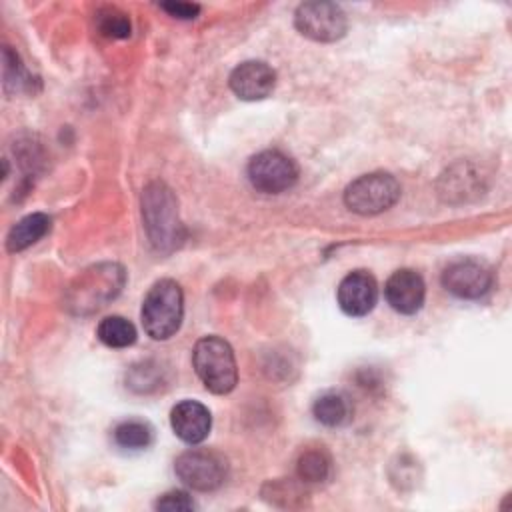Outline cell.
I'll list each match as a JSON object with an SVG mask.
<instances>
[{
    "label": "cell",
    "mask_w": 512,
    "mask_h": 512,
    "mask_svg": "<svg viewBox=\"0 0 512 512\" xmlns=\"http://www.w3.org/2000/svg\"><path fill=\"white\" fill-rule=\"evenodd\" d=\"M442 286L466 300H476L484 296L492 286V272L490 268L474 258H462L452 262L442 274Z\"/></svg>",
    "instance_id": "9c48e42d"
},
{
    "label": "cell",
    "mask_w": 512,
    "mask_h": 512,
    "mask_svg": "<svg viewBox=\"0 0 512 512\" xmlns=\"http://www.w3.org/2000/svg\"><path fill=\"white\" fill-rule=\"evenodd\" d=\"M176 476L192 490L208 492L222 486L228 464L224 456L210 450H186L176 458Z\"/></svg>",
    "instance_id": "8992f818"
},
{
    "label": "cell",
    "mask_w": 512,
    "mask_h": 512,
    "mask_svg": "<svg viewBox=\"0 0 512 512\" xmlns=\"http://www.w3.org/2000/svg\"><path fill=\"white\" fill-rule=\"evenodd\" d=\"M332 468V460L326 450L310 448L300 454L296 462V474L302 484H320L328 480Z\"/></svg>",
    "instance_id": "2e32d148"
},
{
    "label": "cell",
    "mask_w": 512,
    "mask_h": 512,
    "mask_svg": "<svg viewBox=\"0 0 512 512\" xmlns=\"http://www.w3.org/2000/svg\"><path fill=\"white\" fill-rule=\"evenodd\" d=\"M114 442L126 450H142L152 442V428L140 420H128L116 426Z\"/></svg>",
    "instance_id": "ac0fdd59"
},
{
    "label": "cell",
    "mask_w": 512,
    "mask_h": 512,
    "mask_svg": "<svg viewBox=\"0 0 512 512\" xmlns=\"http://www.w3.org/2000/svg\"><path fill=\"white\" fill-rule=\"evenodd\" d=\"M384 296L396 312L414 314L424 304L426 286H424V280L420 274H416L414 270L402 268V270H396L388 278V282L384 286Z\"/></svg>",
    "instance_id": "7c38bea8"
},
{
    "label": "cell",
    "mask_w": 512,
    "mask_h": 512,
    "mask_svg": "<svg viewBox=\"0 0 512 512\" xmlns=\"http://www.w3.org/2000/svg\"><path fill=\"white\" fill-rule=\"evenodd\" d=\"M312 414L320 424L328 428H336L350 420V402L346 396L338 392H326L320 398H316L312 406Z\"/></svg>",
    "instance_id": "9a60e30c"
},
{
    "label": "cell",
    "mask_w": 512,
    "mask_h": 512,
    "mask_svg": "<svg viewBox=\"0 0 512 512\" xmlns=\"http://www.w3.org/2000/svg\"><path fill=\"white\" fill-rule=\"evenodd\" d=\"M248 178L256 190L264 194H280L296 184L298 168L286 154L264 150L250 160Z\"/></svg>",
    "instance_id": "52a82bcc"
},
{
    "label": "cell",
    "mask_w": 512,
    "mask_h": 512,
    "mask_svg": "<svg viewBox=\"0 0 512 512\" xmlns=\"http://www.w3.org/2000/svg\"><path fill=\"white\" fill-rule=\"evenodd\" d=\"M192 364L202 384L214 394H228L238 380L236 360L230 344L218 336H204L196 342Z\"/></svg>",
    "instance_id": "277c9868"
},
{
    "label": "cell",
    "mask_w": 512,
    "mask_h": 512,
    "mask_svg": "<svg viewBox=\"0 0 512 512\" xmlns=\"http://www.w3.org/2000/svg\"><path fill=\"white\" fill-rule=\"evenodd\" d=\"M142 220L150 244L158 252H172L184 240L178 202L164 182H150L142 192Z\"/></svg>",
    "instance_id": "6da1fadb"
},
{
    "label": "cell",
    "mask_w": 512,
    "mask_h": 512,
    "mask_svg": "<svg viewBox=\"0 0 512 512\" xmlns=\"http://www.w3.org/2000/svg\"><path fill=\"white\" fill-rule=\"evenodd\" d=\"M22 64L18 60V54H14L8 46L4 48V84L6 88L14 86V90L20 84H26V80H22Z\"/></svg>",
    "instance_id": "44dd1931"
},
{
    "label": "cell",
    "mask_w": 512,
    "mask_h": 512,
    "mask_svg": "<svg viewBox=\"0 0 512 512\" xmlns=\"http://www.w3.org/2000/svg\"><path fill=\"white\" fill-rule=\"evenodd\" d=\"M102 344L110 348H126L136 342V328L122 316H108L98 324L96 330Z\"/></svg>",
    "instance_id": "e0dca14e"
},
{
    "label": "cell",
    "mask_w": 512,
    "mask_h": 512,
    "mask_svg": "<svg viewBox=\"0 0 512 512\" xmlns=\"http://www.w3.org/2000/svg\"><path fill=\"white\" fill-rule=\"evenodd\" d=\"M96 26L106 38H128L132 30L128 16L112 6L100 8L96 12Z\"/></svg>",
    "instance_id": "d6986e66"
},
{
    "label": "cell",
    "mask_w": 512,
    "mask_h": 512,
    "mask_svg": "<svg viewBox=\"0 0 512 512\" xmlns=\"http://www.w3.org/2000/svg\"><path fill=\"white\" fill-rule=\"evenodd\" d=\"M228 82L238 98L254 102L270 96L276 84V72L266 62L248 60L232 70Z\"/></svg>",
    "instance_id": "8fae6325"
},
{
    "label": "cell",
    "mask_w": 512,
    "mask_h": 512,
    "mask_svg": "<svg viewBox=\"0 0 512 512\" xmlns=\"http://www.w3.org/2000/svg\"><path fill=\"white\" fill-rule=\"evenodd\" d=\"M156 508L158 510H176V512H184V510H194L196 504L194 500L182 492V490H172V492H166L162 494L158 500H156Z\"/></svg>",
    "instance_id": "ffe728a7"
},
{
    "label": "cell",
    "mask_w": 512,
    "mask_h": 512,
    "mask_svg": "<svg viewBox=\"0 0 512 512\" xmlns=\"http://www.w3.org/2000/svg\"><path fill=\"white\" fill-rule=\"evenodd\" d=\"M184 298L180 286L170 280H158L142 302V326L154 340H168L180 328Z\"/></svg>",
    "instance_id": "3957f363"
},
{
    "label": "cell",
    "mask_w": 512,
    "mask_h": 512,
    "mask_svg": "<svg viewBox=\"0 0 512 512\" xmlns=\"http://www.w3.org/2000/svg\"><path fill=\"white\" fill-rule=\"evenodd\" d=\"M160 8L166 10L170 16L180 18V20H192L200 12V6L190 4V2H164V4H160Z\"/></svg>",
    "instance_id": "7402d4cb"
},
{
    "label": "cell",
    "mask_w": 512,
    "mask_h": 512,
    "mask_svg": "<svg viewBox=\"0 0 512 512\" xmlns=\"http://www.w3.org/2000/svg\"><path fill=\"white\" fill-rule=\"evenodd\" d=\"M48 230H50V218L46 214L42 212L28 214L10 228L6 238V248L8 252H20L32 246L34 242H38Z\"/></svg>",
    "instance_id": "5bb4252c"
},
{
    "label": "cell",
    "mask_w": 512,
    "mask_h": 512,
    "mask_svg": "<svg viewBox=\"0 0 512 512\" xmlns=\"http://www.w3.org/2000/svg\"><path fill=\"white\" fill-rule=\"evenodd\" d=\"M400 198V184L386 172H372L356 178L344 190L346 206L362 216L380 214Z\"/></svg>",
    "instance_id": "5b68a950"
},
{
    "label": "cell",
    "mask_w": 512,
    "mask_h": 512,
    "mask_svg": "<svg viewBox=\"0 0 512 512\" xmlns=\"http://www.w3.org/2000/svg\"><path fill=\"white\" fill-rule=\"evenodd\" d=\"M174 434L186 444H200L212 428L210 410L196 400H182L170 412Z\"/></svg>",
    "instance_id": "4fadbf2b"
},
{
    "label": "cell",
    "mask_w": 512,
    "mask_h": 512,
    "mask_svg": "<svg viewBox=\"0 0 512 512\" xmlns=\"http://www.w3.org/2000/svg\"><path fill=\"white\" fill-rule=\"evenodd\" d=\"M336 298L348 316H366L376 306L378 284L366 270H354L338 284Z\"/></svg>",
    "instance_id": "30bf717a"
},
{
    "label": "cell",
    "mask_w": 512,
    "mask_h": 512,
    "mask_svg": "<svg viewBox=\"0 0 512 512\" xmlns=\"http://www.w3.org/2000/svg\"><path fill=\"white\" fill-rule=\"evenodd\" d=\"M126 282V272L120 264L102 262L80 272L66 290V308L72 314H92L114 300Z\"/></svg>",
    "instance_id": "7a4b0ae2"
},
{
    "label": "cell",
    "mask_w": 512,
    "mask_h": 512,
    "mask_svg": "<svg viewBox=\"0 0 512 512\" xmlns=\"http://www.w3.org/2000/svg\"><path fill=\"white\" fill-rule=\"evenodd\" d=\"M300 34L316 42H334L346 32V14L332 2H304L294 16Z\"/></svg>",
    "instance_id": "ba28073f"
}]
</instances>
